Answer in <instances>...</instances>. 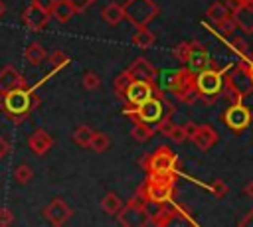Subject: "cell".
<instances>
[{"label":"cell","instance_id":"obj_1","mask_svg":"<svg viewBox=\"0 0 253 227\" xmlns=\"http://www.w3.org/2000/svg\"><path fill=\"white\" fill-rule=\"evenodd\" d=\"M42 105L40 95L36 89L30 87H20L12 89L6 93H0V113L8 116L12 124H22L28 120V116Z\"/></svg>","mask_w":253,"mask_h":227},{"label":"cell","instance_id":"obj_2","mask_svg":"<svg viewBox=\"0 0 253 227\" xmlns=\"http://www.w3.org/2000/svg\"><path fill=\"white\" fill-rule=\"evenodd\" d=\"M176 193V178L174 176H152L146 174L144 182L136 188V193L142 201L148 205H162V203H172Z\"/></svg>","mask_w":253,"mask_h":227},{"label":"cell","instance_id":"obj_3","mask_svg":"<svg viewBox=\"0 0 253 227\" xmlns=\"http://www.w3.org/2000/svg\"><path fill=\"white\" fill-rule=\"evenodd\" d=\"M172 113H174V107L166 101L164 91L152 95L150 99H146L140 105H134V107L132 105H125L123 107V114L125 116H128L132 122L140 120V122H146V124H156L162 116L172 114Z\"/></svg>","mask_w":253,"mask_h":227},{"label":"cell","instance_id":"obj_4","mask_svg":"<svg viewBox=\"0 0 253 227\" xmlns=\"http://www.w3.org/2000/svg\"><path fill=\"white\" fill-rule=\"evenodd\" d=\"M138 164H140V168H144L146 174H152V176H174V178H178V170H180V160L168 146L154 148V152L144 154L138 160Z\"/></svg>","mask_w":253,"mask_h":227},{"label":"cell","instance_id":"obj_5","mask_svg":"<svg viewBox=\"0 0 253 227\" xmlns=\"http://www.w3.org/2000/svg\"><path fill=\"white\" fill-rule=\"evenodd\" d=\"M227 69H229V65L219 69L215 63H211L210 67L196 73V77H194L196 79V91H198L200 99L206 101V105H213L215 99L221 97V93H223V75H225Z\"/></svg>","mask_w":253,"mask_h":227},{"label":"cell","instance_id":"obj_6","mask_svg":"<svg viewBox=\"0 0 253 227\" xmlns=\"http://www.w3.org/2000/svg\"><path fill=\"white\" fill-rule=\"evenodd\" d=\"M194 77L196 75L188 67H182V69H176V71H168L166 73V81H164V89L170 91L182 103L194 105L200 99V95L196 91V79Z\"/></svg>","mask_w":253,"mask_h":227},{"label":"cell","instance_id":"obj_7","mask_svg":"<svg viewBox=\"0 0 253 227\" xmlns=\"http://www.w3.org/2000/svg\"><path fill=\"white\" fill-rule=\"evenodd\" d=\"M123 8H125V18L134 28L148 26L160 14V8L154 0H126Z\"/></svg>","mask_w":253,"mask_h":227},{"label":"cell","instance_id":"obj_8","mask_svg":"<svg viewBox=\"0 0 253 227\" xmlns=\"http://www.w3.org/2000/svg\"><path fill=\"white\" fill-rule=\"evenodd\" d=\"M119 215V223L125 227H142V225H150V211H148V203L142 201L138 195L130 197L126 201V205L121 207Z\"/></svg>","mask_w":253,"mask_h":227},{"label":"cell","instance_id":"obj_9","mask_svg":"<svg viewBox=\"0 0 253 227\" xmlns=\"http://www.w3.org/2000/svg\"><path fill=\"white\" fill-rule=\"evenodd\" d=\"M251 118H253L251 109H249L247 105H243V103H231V105L223 111V114H221V120H223L233 132H243V130L251 124Z\"/></svg>","mask_w":253,"mask_h":227},{"label":"cell","instance_id":"obj_10","mask_svg":"<svg viewBox=\"0 0 253 227\" xmlns=\"http://www.w3.org/2000/svg\"><path fill=\"white\" fill-rule=\"evenodd\" d=\"M156 93H162V89H158L156 83H148V81H138V79H132L130 85L126 87V93L123 97L125 105H140L144 103L146 99H150L152 95Z\"/></svg>","mask_w":253,"mask_h":227},{"label":"cell","instance_id":"obj_11","mask_svg":"<svg viewBox=\"0 0 253 227\" xmlns=\"http://www.w3.org/2000/svg\"><path fill=\"white\" fill-rule=\"evenodd\" d=\"M227 73V77H229V81L237 87V91H239V95L245 99V97H249L251 93H253V79H251V75H249V69H247V61H237V63H233V65H229V69L225 71Z\"/></svg>","mask_w":253,"mask_h":227},{"label":"cell","instance_id":"obj_12","mask_svg":"<svg viewBox=\"0 0 253 227\" xmlns=\"http://www.w3.org/2000/svg\"><path fill=\"white\" fill-rule=\"evenodd\" d=\"M49 20H51V14L34 2L22 12V22L30 32H43L47 28Z\"/></svg>","mask_w":253,"mask_h":227},{"label":"cell","instance_id":"obj_13","mask_svg":"<svg viewBox=\"0 0 253 227\" xmlns=\"http://www.w3.org/2000/svg\"><path fill=\"white\" fill-rule=\"evenodd\" d=\"M71 215H73V209H71V207L67 205V201L61 199V197L51 199V201L43 207V217H45L51 225H55V227H61L63 223H67V221L71 219Z\"/></svg>","mask_w":253,"mask_h":227},{"label":"cell","instance_id":"obj_14","mask_svg":"<svg viewBox=\"0 0 253 227\" xmlns=\"http://www.w3.org/2000/svg\"><path fill=\"white\" fill-rule=\"evenodd\" d=\"M211 63H213V61H211L208 49H206L202 43H198V41H190V51H188V57H186V63H184V65L196 75V73H200L202 69L210 67Z\"/></svg>","mask_w":253,"mask_h":227},{"label":"cell","instance_id":"obj_15","mask_svg":"<svg viewBox=\"0 0 253 227\" xmlns=\"http://www.w3.org/2000/svg\"><path fill=\"white\" fill-rule=\"evenodd\" d=\"M231 16L243 34H253V0H241L233 4Z\"/></svg>","mask_w":253,"mask_h":227},{"label":"cell","instance_id":"obj_16","mask_svg":"<svg viewBox=\"0 0 253 227\" xmlns=\"http://www.w3.org/2000/svg\"><path fill=\"white\" fill-rule=\"evenodd\" d=\"M20 87H30L28 79L14 67V65H4L0 69V93L12 91V89H20Z\"/></svg>","mask_w":253,"mask_h":227},{"label":"cell","instance_id":"obj_17","mask_svg":"<svg viewBox=\"0 0 253 227\" xmlns=\"http://www.w3.org/2000/svg\"><path fill=\"white\" fill-rule=\"evenodd\" d=\"M128 73L132 79H138V81H148V83H156V77H158V71L152 67V63L144 57H136L130 67H128Z\"/></svg>","mask_w":253,"mask_h":227},{"label":"cell","instance_id":"obj_18","mask_svg":"<svg viewBox=\"0 0 253 227\" xmlns=\"http://www.w3.org/2000/svg\"><path fill=\"white\" fill-rule=\"evenodd\" d=\"M28 146H30V150H32L36 156H43V154H47V152L51 150L53 138H51V134H49L47 130L36 128V130L30 134V138H28Z\"/></svg>","mask_w":253,"mask_h":227},{"label":"cell","instance_id":"obj_19","mask_svg":"<svg viewBox=\"0 0 253 227\" xmlns=\"http://www.w3.org/2000/svg\"><path fill=\"white\" fill-rule=\"evenodd\" d=\"M192 142H194L202 152H206V150H210V148L217 142V132H215V128H213L211 124H198V130H196V134L192 136Z\"/></svg>","mask_w":253,"mask_h":227},{"label":"cell","instance_id":"obj_20","mask_svg":"<svg viewBox=\"0 0 253 227\" xmlns=\"http://www.w3.org/2000/svg\"><path fill=\"white\" fill-rule=\"evenodd\" d=\"M176 217H178V213H176L174 203H172V205H170V203H162V205H158V211H154V213L150 215V225L166 227V225H170Z\"/></svg>","mask_w":253,"mask_h":227},{"label":"cell","instance_id":"obj_21","mask_svg":"<svg viewBox=\"0 0 253 227\" xmlns=\"http://www.w3.org/2000/svg\"><path fill=\"white\" fill-rule=\"evenodd\" d=\"M101 18H103L105 24H109V26L121 24V22L125 20V8H123V4H119V2H109V4L101 10Z\"/></svg>","mask_w":253,"mask_h":227},{"label":"cell","instance_id":"obj_22","mask_svg":"<svg viewBox=\"0 0 253 227\" xmlns=\"http://www.w3.org/2000/svg\"><path fill=\"white\" fill-rule=\"evenodd\" d=\"M47 51L43 49V45L42 43H38V41H32L26 49H24V57H26V61L30 63V65H42L45 59H47Z\"/></svg>","mask_w":253,"mask_h":227},{"label":"cell","instance_id":"obj_23","mask_svg":"<svg viewBox=\"0 0 253 227\" xmlns=\"http://www.w3.org/2000/svg\"><path fill=\"white\" fill-rule=\"evenodd\" d=\"M75 14H77V12H75V8H73L71 2H67V0H55V6H53V10H51V18H55V20L61 22V24H65V22H69Z\"/></svg>","mask_w":253,"mask_h":227},{"label":"cell","instance_id":"obj_24","mask_svg":"<svg viewBox=\"0 0 253 227\" xmlns=\"http://www.w3.org/2000/svg\"><path fill=\"white\" fill-rule=\"evenodd\" d=\"M130 41H132V45H136V47H140V49H148V47L154 45L156 36L144 26V28H136V32L132 34Z\"/></svg>","mask_w":253,"mask_h":227},{"label":"cell","instance_id":"obj_25","mask_svg":"<svg viewBox=\"0 0 253 227\" xmlns=\"http://www.w3.org/2000/svg\"><path fill=\"white\" fill-rule=\"evenodd\" d=\"M206 16H208L215 26H217L219 22H223L225 18H229V16H231V8H229L225 2H213V4L208 8Z\"/></svg>","mask_w":253,"mask_h":227},{"label":"cell","instance_id":"obj_26","mask_svg":"<svg viewBox=\"0 0 253 227\" xmlns=\"http://www.w3.org/2000/svg\"><path fill=\"white\" fill-rule=\"evenodd\" d=\"M93 134H95V130H93L91 126L81 124V126H77V128L73 130L71 140H73L77 146H81V148H89V144H91V140H93Z\"/></svg>","mask_w":253,"mask_h":227},{"label":"cell","instance_id":"obj_27","mask_svg":"<svg viewBox=\"0 0 253 227\" xmlns=\"http://www.w3.org/2000/svg\"><path fill=\"white\" fill-rule=\"evenodd\" d=\"M130 134H132V138H134L136 142H148V140L154 136V128H152L150 124H146V122L136 120V122H132Z\"/></svg>","mask_w":253,"mask_h":227},{"label":"cell","instance_id":"obj_28","mask_svg":"<svg viewBox=\"0 0 253 227\" xmlns=\"http://www.w3.org/2000/svg\"><path fill=\"white\" fill-rule=\"evenodd\" d=\"M121 207H123V201H121V197H119L115 191H109V193L101 199V209H103L105 213H109V215H117V213L121 211Z\"/></svg>","mask_w":253,"mask_h":227},{"label":"cell","instance_id":"obj_29","mask_svg":"<svg viewBox=\"0 0 253 227\" xmlns=\"http://www.w3.org/2000/svg\"><path fill=\"white\" fill-rule=\"evenodd\" d=\"M14 180H16L20 186L30 184V182L34 180V170H32V166H30V164H26V162L18 164V166H16V170H14Z\"/></svg>","mask_w":253,"mask_h":227},{"label":"cell","instance_id":"obj_30","mask_svg":"<svg viewBox=\"0 0 253 227\" xmlns=\"http://www.w3.org/2000/svg\"><path fill=\"white\" fill-rule=\"evenodd\" d=\"M130 81H132V77H130V73H128V69H125L117 79H115V83H113V89H115V95L123 101V97H125V93H126V87L130 85Z\"/></svg>","mask_w":253,"mask_h":227},{"label":"cell","instance_id":"obj_31","mask_svg":"<svg viewBox=\"0 0 253 227\" xmlns=\"http://www.w3.org/2000/svg\"><path fill=\"white\" fill-rule=\"evenodd\" d=\"M47 61H49L51 69L61 71V69H63V67L69 63V55H67L65 51H61V49H55V51H51V53L47 55Z\"/></svg>","mask_w":253,"mask_h":227},{"label":"cell","instance_id":"obj_32","mask_svg":"<svg viewBox=\"0 0 253 227\" xmlns=\"http://www.w3.org/2000/svg\"><path fill=\"white\" fill-rule=\"evenodd\" d=\"M109 146H111V140H109V136L105 132H95L93 134V140L89 144V148L93 152H99V154L105 152V150H109Z\"/></svg>","mask_w":253,"mask_h":227},{"label":"cell","instance_id":"obj_33","mask_svg":"<svg viewBox=\"0 0 253 227\" xmlns=\"http://www.w3.org/2000/svg\"><path fill=\"white\" fill-rule=\"evenodd\" d=\"M223 41H225V43H227V45H229L237 55H241V59H243V61H249V57H251V55H249L247 43H245L241 38H237V39H223Z\"/></svg>","mask_w":253,"mask_h":227},{"label":"cell","instance_id":"obj_34","mask_svg":"<svg viewBox=\"0 0 253 227\" xmlns=\"http://www.w3.org/2000/svg\"><path fill=\"white\" fill-rule=\"evenodd\" d=\"M81 83H83V87L87 89V91H97L99 87H101V77L95 73V71H85L83 73V79H81Z\"/></svg>","mask_w":253,"mask_h":227},{"label":"cell","instance_id":"obj_35","mask_svg":"<svg viewBox=\"0 0 253 227\" xmlns=\"http://www.w3.org/2000/svg\"><path fill=\"white\" fill-rule=\"evenodd\" d=\"M174 126H176V124H174V120H172V114H166V116H162V118L156 122V130H158L162 136H168V138H170Z\"/></svg>","mask_w":253,"mask_h":227},{"label":"cell","instance_id":"obj_36","mask_svg":"<svg viewBox=\"0 0 253 227\" xmlns=\"http://www.w3.org/2000/svg\"><path fill=\"white\" fill-rule=\"evenodd\" d=\"M208 189H210V191L213 193V197H217V199L225 197L227 191H229V188H227V184H225L223 180H213V182L208 186Z\"/></svg>","mask_w":253,"mask_h":227},{"label":"cell","instance_id":"obj_37","mask_svg":"<svg viewBox=\"0 0 253 227\" xmlns=\"http://www.w3.org/2000/svg\"><path fill=\"white\" fill-rule=\"evenodd\" d=\"M217 30L221 32V36L223 38H229L235 30H237V24H235V20H233V16H229V18H225L223 22H219L217 24Z\"/></svg>","mask_w":253,"mask_h":227},{"label":"cell","instance_id":"obj_38","mask_svg":"<svg viewBox=\"0 0 253 227\" xmlns=\"http://www.w3.org/2000/svg\"><path fill=\"white\" fill-rule=\"evenodd\" d=\"M188 51H190V41H182V43H178V45H174V49H172V55L178 59V61H182V63H186V57H188Z\"/></svg>","mask_w":253,"mask_h":227},{"label":"cell","instance_id":"obj_39","mask_svg":"<svg viewBox=\"0 0 253 227\" xmlns=\"http://www.w3.org/2000/svg\"><path fill=\"white\" fill-rule=\"evenodd\" d=\"M14 221H16L14 213H12L8 207H0V227H8V225H12Z\"/></svg>","mask_w":253,"mask_h":227},{"label":"cell","instance_id":"obj_40","mask_svg":"<svg viewBox=\"0 0 253 227\" xmlns=\"http://www.w3.org/2000/svg\"><path fill=\"white\" fill-rule=\"evenodd\" d=\"M170 140H174L176 144H182L184 140H188V138H186V132H184V128H182V124H180V126H178V124L174 126V130H172V134H170Z\"/></svg>","mask_w":253,"mask_h":227},{"label":"cell","instance_id":"obj_41","mask_svg":"<svg viewBox=\"0 0 253 227\" xmlns=\"http://www.w3.org/2000/svg\"><path fill=\"white\" fill-rule=\"evenodd\" d=\"M182 128H184V132H186V138L192 140V136H194L196 130H198V124H196V122H184Z\"/></svg>","mask_w":253,"mask_h":227},{"label":"cell","instance_id":"obj_42","mask_svg":"<svg viewBox=\"0 0 253 227\" xmlns=\"http://www.w3.org/2000/svg\"><path fill=\"white\" fill-rule=\"evenodd\" d=\"M10 150H12L10 142H8L4 136H0V160H2V158H6V156L10 154Z\"/></svg>","mask_w":253,"mask_h":227},{"label":"cell","instance_id":"obj_43","mask_svg":"<svg viewBox=\"0 0 253 227\" xmlns=\"http://www.w3.org/2000/svg\"><path fill=\"white\" fill-rule=\"evenodd\" d=\"M67 2L73 4V8H75L77 14H81V12H85V10L89 8V2H87V0H67Z\"/></svg>","mask_w":253,"mask_h":227},{"label":"cell","instance_id":"obj_44","mask_svg":"<svg viewBox=\"0 0 253 227\" xmlns=\"http://www.w3.org/2000/svg\"><path fill=\"white\" fill-rule=\"evenodd\" d=\"M34 4H38L40 8H43V10H47L49 14H51V10H53V6H55V0H32Z\"/></svg>","mask_w":253,"mask_h":227},{"label":"cell","instance_id":"obj_45","mask_svg":"<svg viewBox=\"0 0 253 227\" xmlns=\"http://www.w3.org/2000/svg\"><path fill=\"white\" fill-rule=\"evenodd\" d=\"M243 193H245L247 197H253V180H251V182H247V186L243 188Z\"/></svg>","mask_w":253,"mask_h":227},{"label":"cell","instance_id":"obj_46","mask_svg":"<svg viewBox=\"0 0 253 227\" xmlns=\"http://www.w3.org/2000/svg\"><path fill=\"white\" fill-rule=\"evenodd\" d=\"M247 69H249V75H251V79H253V57H249V61H247Z\"/></svg>","mask_w":253,"mask_h":227},{"label":"cell","instance_id":"obj_47","mask_svg":"<svg viewBox=\"0 0 253 227\" xmlns=\"http://www.w3.org/2000/svg\"><path fill=\"white\" fill-rule=\"evenodd\" d=\"M6 14V2L4 0H0V18Z\"/></svg>","mask_w":253,"mask_h":227},{"label":"cell","instance_id":"obj_48","mask_svg":"<svg viewBox=\"0 0 253 227\" xmlns=\"http://www.w3.org/2000/svg\"><path fill=\"white\" fill-rule=\"evenodd\" d=\"M87 2H89V6H91V4H95V2H97V0H87Z\"/></svg>","mask_w":253,"mask_h":227},{"label":"cell","instance_id":"obj_49","mask_svg":"<svg viewBox=\"0 0 253 227\" xmlns=\"http://www.w3.org/2000/svg\"><path fill=\"white\" fill-rule=\"evenodd\" d=\"M229 2H231V4H237V2H241V0H229Z\"/></svg>","mask_w":253,"mask_h":227}]
</instances>
